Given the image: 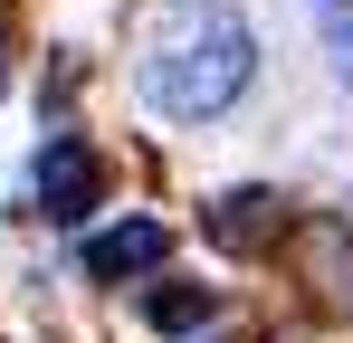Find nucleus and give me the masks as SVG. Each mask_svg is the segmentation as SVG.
Masks as SVG:
<instances>
[{"mask_svg": "<svg viewBox=\"0 0 353 343\" xmlns=\"http://www.w3.org/2000/svg\"><path fill=\"white\" fill-rule=\"evenodd\" d=\"M163 258H172V229H163V220H115V229H96V238H86V277H96V286L153 277Z\"/></svg>", "mask_w": 353, "mask_h": 343, "instance_id": "7ed1b4c3", "label": "nucleus"}, {"mask_svg": "<svg viewBox=\"0 0 353 343\" xmlns=\"http://www.w3.org/2000/svg\"><path fill=\"white\" fill-rule=\"evenodd\" d=\"M96 191H105V163H96L77 134H48V153H39V210H48V220H86Z\"/></svg>", "mask_w": 353, "mask_h": 343, "instance_id": "f03ea898", "label": "nucleus"}, {"mask_svg": "<svg viewBox=\"0 0 353 343\" xmlns=\"http://www.w3.org/2000/svg\"><path fill=\"white\" fill-rule=\"evenodd\" d=\"M277 210H287V200H268V191H230V200L210 210V238H220V248H258V238L277 229Z\"/></svg>", "mask_w": 353, "mask_h": 343, "instance_id": "20e7f679", "label": "nucleus"}, {"mask_svg": "<svg viewBox=\"0 0 353 343\" xmlns=\"http://www.w3.org/2000/svg\"><path fill=\"white\" fill-rule=\"evenodd\" d=\"M143 105L172 124H210L248 96L258 76V29L239 19L230 0H163L153 39H143Z\"/></svg>", "mask_w": 353, "mask_h": 343, "instance_id": "f257e3e1", "label": "nucleus"}, {"mask_svg": "<svg viewBox=\"0 0 353 343\" xmlns=\"http://www.w3.org/2000/svg\"><path fill=\"white\" fill-rule=\"evenodd\" d=\"M210 305H220L210 286H163V295H143V315H153L163 334H191V324H210Z\"/></svg>", "mask_w": 353, "mask_h": 343, "instance_id": "39448f33", "label": "nucleus"}]
</instances>
